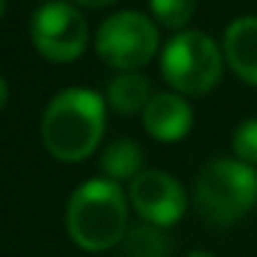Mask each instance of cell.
Wrapping results in <instances>:
<instances>
[{"mask_svg":"<svg viewBox=\"0 0 257 257\" xmlns=\"http://www.w3.org/2000/svg\"><path fill=\"white\" fill-rule=\"evenodd\" d=\"M105 97L91 89H64L42 116V141L64 163H78L100 147L105 136Z\"/></svg>","mask_w":257,"mask_h":257,"instance_id":"obj_1","label":"cell"},{"mask_svg":"<svg viewBox=\"0 0 257 257\" xmlns=\"http://www.w3.org/2000/svg\"><path fill=\"white\" fill-rule=\"evenodd\" d=\"M130 229L127 191L108 177H91L75 188L67 205V232L80 249L108 251Z\"/></svg>","mask_w":257,"mask_h":257,"instance_id":"obj_2","label":"cell"},{"mask_svg":"<svg viewBox=\"0 0 257 257\" xmlns=\"http://www.w3.org/2000/svg\"><path fill=\"white\" fill-rule=\"evenodd\" d=\"M191 202L210 227H232L257 205V169L238 158H213L196 174Z\"/></svg>","mask_w":257,"mask_h":257,"instance_id":"obj_3","label":"cell"},{"mask_svg":"<svg viewBox=\"0 0 257 257\" xmlns=\"http://www.w3.org/2000/svg\"><path fill=\"white\" fill-rule=\"evenodd\" d=\"M224 50L202 31H180L161 50V78L169 91L183 97H202L218 86L224 75Z\"/></svg>","mask_w":257,"mask_h":257,"instance_id":"obj_4","label":"cell"},{"mask_svg":"<svg viewBox=\"0 0 257 257\" xmlns=\"http://www.w3.org/2000/svg\"><path fill=\"white\" fill-rule=\"evenodd\" d=\"M94 50L102 64L119 72H139L141 67L152 61L161 50V34H158V23L150 14L124 12L111 14L102 20L94 36Z\"/></svg>","mask_w":257,"mask_h":257,"instance_id":"obj_5","label":"cell"},{"mask_svg":"<svg viewBox=\"0 0 257 257\" xmlns=\"http://www.w3.org/2000/svg\"><path fill=\"white\" fill-rule=\"evenodd\" d=\"M31 42L53 64H72L89 47V23L78 6L50 0L31 20Z\"/></svg>","mask_w":257,"mask_h":257,"instance_id":"obj_6","label":"cell"},{"mask_svg":"<svg viewBox=\"0 0 257 257\" xmlns=\"http://www.w3.org/2000/svg\"><path fill=\"white\" fill-rule=\"evenodd\" d=\"M127 199L141 221L163 229L177 224L188 207V194L180 180L161 169H144L136 174L127 183Z\"/></svg>","mask_w":257,"mask_h":257,"instance_id":"obj_7","label":"cell"},{"mask_svg":"<svg viewBox=\"0 0 257 257\" xmlns=\"http://www.w3.org/2000/svg\"><path fill=\"white\" fill-rule=\"evenodd\" d=\"M141 122L155 141L174 144L185 139L194 127V108L188 105V97L177 91H155L141 111Z\"/></svg>","mask_w":257,"mask_h":257,"instance_id":"obj_8","label":"cell"},{"mask_svg":"<svg viewBox=\"0 0 257 257\" xmlns=\"http://www.w3.org/2000/svg\"><path fill=\"white\" fill-rule=\"evenodd\" d=\"M221 50L235 78L257 89V17H235L224 31Z\"/></svg>","mask_w":257,"mask_h":257,"instance_id":"obj_9","label":"cell"},{"mask_svg":"<svg viewBox=\"0 0 257 257\" xmlns=\"http://www.w3.org/2000/svg\"><path fill=\"white\" fill-rule=\"evenodd\" d=\"M152 94H155V91H152L147 75H141V72H119L105 89V102H108L111 111L122 113V116H133V113L144 111Z\"/></svg>","mask_w":257,"mask_h":257,"instance_id":"obj_10","label":"cell"},{"mask_svg":"<svg viewBox=\"0 0 257 257\" xmlns=\"http://www.w3.org/2000/svg\"><path fill=\"white\" fill-rule=\"evenodd\" d=\"M100 166L108 180H113V183H124L127 180L130 183L136 174L144 172V150L133 139H116L105 147V152L100 158Z\"/></svg>","mask_w":257,"mask_h":257,"instance_id":"obj_11","label":"cell"},{"mask_svg":"<svg viewBox=\"0 0 257 257\" xmlns=\"http://www.w3.org/2000/svg\"><path fill=\"white\" fill-rule=\"evenodd\" d=\"M122 251L124 257H172L174 243L163 227L141 221L127 229L122 240Z\"/></svg>","mask_w":257,"mask_h":257,"instance_id":"obj_12","label":"cell"},{"mask_svg":"<svg viewBox=\"0 0 257 257\" xmlns=\"http://www.w3.org/2000/svg\"><path fill=\"white\" fill-rule=\"evenodd\" d=\"M196 14V0H150V17L158 23V28L180 31L188 28V23Z\"/></svg>","mask_w":257,"mask_h":257,"instance_id":"obj_13","label":"cell"},{"mask_svg":"<svg viewBox=\"0 0 257 257\" xmlns=\"http://www.w3.org/2000/svg\"><path fill=\"white\" fill-rule=\"evenodd\" d=\"M232 158L257 166V116L243 119L232 133Z\"/></svg>","mask_w":257,"mask_h":257,"instance_id":"obj_14","label":"cell"},{"mask_svg":"<svg viewBox=\"0 0 257 257\" xmlns=\"http://www.w3.org/2000/svg\"><path fill=\"white\" fill-rule=\"evenodd\" d=\"M72 3L86 6V9H105V6H111V3H116V0H72Z\"/></svg>","mask_w":257,"mask_h":257,"instance_id":"obj_15","label":"cell"},{"mask_svg":"<svg viewBox=\"0 0 257 257\" xmlns=\"http://www.w3.org/2000/svg\"><path fill=\"white\" fill-rule=\"evenodd\" d=\"M6 102H9V86H6V80L0 78V111L6 108Z\"/></svg>","mask_w":257,"mask_h":257,"instance_id":"obj_16","label":"cell"},{"mask_svg":"<svg viewBox=\"0 0 257 257\" xmlns=\"http://www.w3.org/2000/svg\"><path fill=\"white\" fill-rule=\"evenodd\" d=\"M185 257H216L213 251H205V249H194V251H188Z\"/></svg>","mask_w":257,"mask_h":257,"instance_id":"obj_17","label":"cell"},{"mask_svg":"<svg viewBox=\"0 0 257 257\" xmlns=\"http://www.w3.org/2000/svg\"><path fill=\"white\" fill-rule=\"evenodd\" d=\"M6 3L9 0H0V17H3V12H6Z\"/></svg>","mask_w":257,"mask_h":257,"instance_id":"obj_18","label":"cell"}]
</instances>
